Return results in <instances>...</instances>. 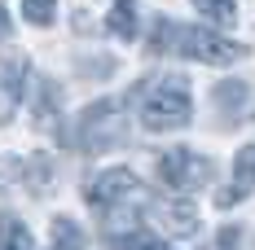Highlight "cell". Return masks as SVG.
<instances>
[{
	"instance_id": "cell-1",
	"label": "cell",
	"mask_w": 255,
	"mask_h": 250,
	"mask_svg": "<svg viewBox=\"0 0 255 250\" xmlns=\"http://www.w3.org/2000/svg\"><path fill=\"white\" fill-rule=\"evenodd\" d=\"M150 92L141 97V123L150 132H176L194 119V101H189V83L180 75H163L158 83H145Z\"/></svg>"
},
{
	"instance_id": "cell-2",
	"label": "cell",
	"mask_w": 255,
	"mask_h": 250,
	"mask_svg": "<svg viewBox=\"0 0 255 250\" xmlns=\"http://www.w3.org/2000/svg\"><path fill=\"white\" fill-rule=\"evenodd\" d=\"M124 136H128V105L119 97H102L79 114V132H75L79 150L106 154L115 145H124Z\"/></svg>"
},
{
	"instance_id": "cell-3",
	"label": "cell",
	"mask_w": 255,
	"mask_h": 250,
	"mask_svg": "<svg viewBox=\"0 0 255 250\" xmlns=\"http://www.w3.org/2000/svg\"><path fill=\"white\" fill-rule=\"evenodd\" d=\"M84 202L102 215V211H115V206H145V184L141 175L128 171V167H110V171L93 175L84 184Z\"/></svg>"
},
{
	"instance_id": "cell-4",
	"label": "cell",
	"mask_w": 255,
	"mask_h": 250,
	"mask_svg": "<svg viewBox=\"0 0 255 250\" xmlns=\"http://www.w3.org/2000/svg\"><path fill=\"white\" fill-rule=\"evenodd\" d=\"M211 175H216V163L198 150H167L158 154V180L185 198V193H194V189H207L211 184Z\"/></svg>"
},
{
	"instance_id": "cell-5",
	"label": "cell",
	"mask_w": 255,
	"mask_h": 250,
	"mask_svg": "<svg viewBox=\"0 0 255 250\" xmlns=\"http://www.w3.org/2000/svg\"><path fill=\"white\" fill-rule=\"evenodd\" d=\"M176 53L203 62V66H233L238 57H247L242 44H233V40H225V35L207 31V26H180L176 31Z\"/></svg>"
},
{
	"instance_id": "cell-6",
	"label": "cell",
	"mask_w": 255,
	"mask_h": 250,
	"mask_svg": "<svg viewBox=\"0 0 255 250\" xmlns=\"http://www.w3.org/2000/svg\"><path fill=\"white\" fill-rule=\"evenodd\" d=\"M150 215L167 237H194L198 233V211L189 198H158L150 202Z\"/></svg>"
},
{
	"instance_id": "cell-7",
	"label": "cell",
	"mask_w": 255,
	"mask_h": 250,
	"mask_svg": "<svg viewBox=\"0 0 255 250\" xmlns=\"http://www.w3.org/2000/svg\"><path fill=\"white\" fill-rule=\"evenodd\" d=\"M251 189H255V145H242L233 154V175L225 184V193H216V206H238L251 198Z\"/></svg>"
},
{
	"instance_id": "cell-8",
	"label": "cell",
	"mask_w": 255,
	"mask_h": 250,
	"mask_svg": "<svg viewBox=\"0 0 255 250\" xmlns=\"http://www.w3.org/2000/svg\"><path fill=\"white\" fill-rule=\"evenodd\" d=\"M22 97H26V57H9L0 71V123H13Z\"/></svg>"
},
{
	"instance_id": "cell-9",
	"label": "cell",
	"mask_w": 255,
	"mask_h": 250,
	"mask_svg": "<svg viewBox=\"0 0 255 250\" xmlns=\"http://www.w3.org/2000/svg\"><path fill=\"white\" fill-rule=\"evenodd\" d=\"M26 92H31L35 123L40 127H57V119H62V92H57V83H53V79H35Z\"/></svg>"
},
{
	"instance_id": "cell-10",
	"label": "cell",
	"mask_w": 255,
	"mask_h": 250,
	"mask_svg": "<svg viewBox=\"0 0 255 250\" xmlns=\"http://www.w3.org/2000/svg\"><path fill=\"white\" fill-rule=\"evenodd\" d=\"M106 31L115 40H136V31H141V22H136V0H115L110 13H106Z\"/></svg>"
},
{
	"instance_id": "cell-11",
	"label": "cell",
	"mask_w": 255,
	"mask_h": 250,
	"mask_svg": "<svg viewBox=\"0 0 255 250\" xmlns=\"http://www.w3.org/2000/svg\"><path fill=\"white\" fill-rule=\"evenodd\" d=\"M49 237H53V250H84V246H88L84 228H79L75 220H66V215H57V220H53Z\"/></svg>"
},
{
	"instance_id": "cell-12",
	"label": "cell",
	"mask_w": 255,
	"mask_h": 250,
	"mask_svg": "<svg viewBox=\"0 0 255 250\" xmlns=\"http://www.w3.org/2000/svg\"><path fill=\"white\" fill-rule=\"evenodd\" d=\"M198 9V18H207L211 26H233L238 22V0H189Z\"/></svg>"
},
{
	"instance_id": "cell-13",
	"label": "cell",
	"mask_w": 255,
	"mask_h": 250,
	"mask_svg": "<svg viewBox=\"0 0 255 250\" xmlns=\"http://www.w3.org/2000/svg\"><path fill=\"white\" fill-rule=\"evenodd\" d=\"M0 250H35L31 233L18 215H0Z\"/></svg>"
},
{
	"instance_id": "cell-14",
	"label": "cell",
	"mask_w": 255,
	"mask_h": 250,
	"mask_svg": "<svg viewBox=\"0 0 255 250\" xmlns=\"http://www.w3.org/2000/svg\"><path fill=\"white\" fill-rule=\"evenodd\" d=\"M110 250H163V242H158V233H150V228H132V233L110 237Z\"/></svg>"
},
{
	"instance_id": "cell-15",
	"label": "cell",
	"mask_w": 255,
	"mask_h": 250,
	"mask_svg": "<svg viewBox=\"0 0 255 250\" xmlns=\"http://www.w3.org/2000/svg\"><path fill=\"white\" fill-rule=\"evenodd\" d=\"M176 31H180V26L172 22V18H158V22H154V31H150L145 53H154V57H158V53H172V49H176Z\"/></svg>"
},
{
	"instance_id": "cell-16",
	"label": "cell",
	"mask_w": 255,
	"mask_h": 250,
	"mask_svg": "<svg viewBox=\"0 0 255 250\" xmlns=\"http://www.w3.org/2000/svg\"><path fill=\"white\" fill-rule=\"evenodd\" d=\"M22 180L31 184V189H35V193H40V189H44V184L53 180V163L44 158V154H35V158H26V163H22Z\"/></svg>"
},
{
	"instance_id": "cell-17",
	"label": "cell",
	"mask_w": 255,
	"mask_h": 250,
	"mask_svg": "<svg viewBox=\"0 0 255 250\" xmlns=\"http://www.w3.org/2000/svg\"><path fill=\"white\" fill-rule=\"evenodd\" d=\"M22 18L31 26H49L57 18V0H22Z\"/></svg>"
},
{
	"instance_id": "cell-18",
	"label": "cell",
	"mask_w": 255,
	"mask_h": 250,
	"mask_svg": "<svg viewBox=\"0 0 255 250\" xmlns=\"http://www.w3.org/2000/svg\"><path fill=\"white\" fill-rule=\"evenodd\" d=\"M247 101V83H216V105L220 110H238Z\"/></svg>"
},
{
	"instance_id": "cell-19",
	"label": "cell",
	"mask_w": 255,
	"mask_h": 250,
	"mask_svg": "<svg viewBox=\"0 0 255 250\" xmlns=\"http://www.w3.org/2000/svg\"><path fill=\"white\" fill-rule=\"evenodd\" d=\"M238 246H242L238 224H229V228H220V233H216V250H238Z\"/></svg>"
},
{
	"instance_id": "cell-20",
	"label": "cell",
	"mask_w": 255,
	"mask_h": 250,
	"mask_svg": "<svg viewBox=\"0 0 255 250\" xmlns=\"http://www.w3.org/2000/svg\"><path fill=\"white\" fill-rule=\"evenodd\" d=\"M9 26H13V22H9V9H4V4H0V40H4V35H9Z\"/></svg>"
}]
</instances>
